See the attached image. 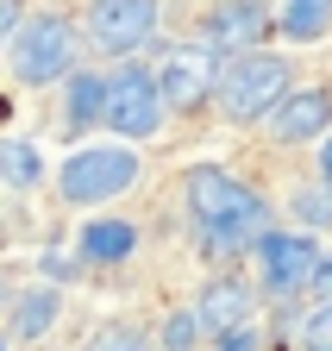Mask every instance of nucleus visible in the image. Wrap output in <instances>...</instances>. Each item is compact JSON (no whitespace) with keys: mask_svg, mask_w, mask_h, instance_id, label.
I'll return each mask as SVG.
<instances>
[{"mask_svg":"<svg viewBox=\"0 0 332 351\" xmlns=\"http://www.w3.org/2000/svg\"><path fill=\"white\" fill-rule=\"evenodd\" d=\"M188 213L194 226L207 232V245L214 251H238V245H257L270 232V201L251 195L238 182V176H226L220 163H194L188 169Z\"/></svg>","mask_w":332,"mask_h":351,"instance_id":"obj_1","label":"nucleus"},{"mask_svg":"<svg viewBox=\"0 0 332 351\" xmlns=\"http://www.w3.org/2000/svg\"><path fill=\"white\" fill-rule=\"evenodd\" d=\"M138 151L132 145H88V151H75L63 169H57V195L69 207H101L113 195H126L138 182Z\"/></svg>","mask_w":332,"mask_h":351,"instance_id":"obj_2","label":"nucleus"},{"mask_svg":"<svg viewBox=\"0 0 332 351\" xmlns=\"http://www.w3.org/2000/svg\"><path fill=\"white\" fill-rule=\"evenodd\" d=\"M288 69H295V63L264 57V51H244L238 63H226V69H220V113H226L232 125L264 119V113L288 95Z\"/></svg>","mask_w":332,"mask_h":351,"instance_id":"obj_3","label":"nucleus"},{"mask_svg":"<svg viewBox=\"0 0 332 351\" xmlns=\"http://www.w3.org/2000/svg\"><path fill=\"white\" fill-rule=\"evenodd\" d=\"M69 63H75V32H69L63 13H38V19L19 25V38H13V75H19L25 88L63 82Z\"/></svg>","mask_w":332,"mask_h":351,"instance_id":"obj_4","label":"nucleus"},{"mask_svg":"<svg viewBox=\"0 0 332 351\" xmlns=\"http://www.w3.org/2000/svg\"><path fill=\"white\" fill-rule=\"evenodd\" d=\"M163 113H170V101H163V82L151 69L126 63L119 75H107V113H101V125H113L119 138H157Z\"/></svg>","mask_w":332,"mask_h":351,"instance_id":"obj_5","label":"nucleus"},{"mask_svg":"<svg viewBox=\"0 0 332 351\" xmlns=\"http://www.w3.org/2000/svg\"><path fill=\"white\" fill-rule=\"evenodd\" d=\"M157 19H163L157 0H94L88 7V44L107 57H138L157 38Z\"/></svg>","mask_w":332,"mask_h":351,"instance_id":"obj_6","label":"nucleus"},{"mask_svg":"<svg viewBox=\"0 0 332 351\" xmlns=\"http://www.w3.org/2000/svg\"><path fill=\"white\" fill-rule=\"evenodd\" d=\"M157 82H163V101L176 113H194V107H207L220 95V51L214 44H176V51L163 57Z\"/></svg>","mask_w":332,"mask_h":351,"instance_id":"obj_7","label":"nucleus"},{"mask_svg":"<svg viewBox=\"0 0 332 351\" xmlns=\"http://www.w3.org/2000/svg\"><path fill=\"white\" fill-rule=\"evenodd\" d=\"M320 257H326V251H320L307 232H264V239H257V263H264V289H270V295L314 289Z\"/></svg>","mask_w":332,"mask_h":351,"instance_id":"obj_8","label":"nucleus"},{"mask_svg":"<svg viewBox=\"0 0 332 351\" xmlns=\"http://www.w3.org/2000/svg\"><path fill=\"white\" fill-rule=\"evenodd\" d=\"M270 25H276V13L264 7V0H214L207 19H201L214 51H257V44L270 38Z\"/></svg>","mask_w":332,"mask_h":351,"instance_id":"obj_9","label":"nucleus"},{"mask_svg":"<svg viewBox=\"0 0 332 351\" xmlns=\"http://www.w3.org/2000/svg\"><path fill=\"white\" fill-rule=\"evenodd\" d=\"M326 119H332V95L326 88H295V95H282L264 125L276 145H307V138H326Z\"/></svg>","mask_w":332,"mask_h":351,"instance_id":"obj_10","label":"nucleus"},{"mask_svg":"<svg viewBox=\"0 0 332 351\" xmlns=\"http://www.w3.org/2000/svg\"><path fill=\"white\" fill-rule=\"evenodd\" d=\"M201 326L207 332H232V326H251V289H244L238 276H220L201 289Z\"/></svg>","mask_w":332,"mask_h":351,"instance_id":"obj_11","label":"nucleus"},{"mask_svg":"<svg viewBox=\"0 0 332 351\" xmlns=\"http://www.w3.org/2000/svg\"><path fill=\"white\" fill-rule=\"evenodd\" d=\"M75 251H81V263H126L138 251V232L126 226V219H88Z\"/></svg>","mask_w":332,"mask_h":351,"instance_id":"obj_12","label":"nucleus"},{"mask_svg":"<svg viewBox=\"0 0 332 351\" xmlns=\"http://www.w3.org/2000/svg\"><path fill=\"white\" fill-rule=\"evenodd\" d=\"M57 314H63V295L44 282V289H25L19 295V307H13V339H44L51 326H57Z\"/></svg>","mask_w":332,"mask_h":351,"instance_id":"obj_13","label":"nucleus"},{"mask_svg":"<svg viewBox=\"0 0 332 351\" xmlns=\"http://www.w3.org/2000/svg\"><path fill=\"white\" fill-rule=\"evenodd\" d=\"M101 113H107V82H101V75H75V82H69V101H63L69 132L101 125Z\"/></svg>","mask_w":332,"mask_h":351,"instance_id":"obj_14","label":"nucleus"},{"mask_svg":"<svg viewBox=\"0 0 332 351\" xmlns=\"http://www.w3.org/2000/svg\"><path fill=\"white\" fill-rule=\"evenodd\" d=\"M276 25L295 38V44H314V38H326V25H332V0H288Z\"/></svg>","mask_w":332,"mask_h":351,"instance_id":"obj_15","label":"nucleus"},{"mask_svg":"<svg viewBox=\"0 0 332 351\" xmlns=\"http://www.w3.org/2000/svg\"><path fill=\"white\" fill-rule=\"evenodd\" d=\"M0 182L7 189H38L44 182V157L31 145H19V138H0Z\"/></svg>","mask_w":332,"mask_h":351,"instance_id":"obj_16","label":"nucleus"},{"mask_svg":"<svg viewBox=\"0 0 332 351\" xmlns=\"http://www.w3.org/2000/svg\"><path fill=\"white\" fill-rule=\"evenodd\" d=\"M201 332H207V326H201V307H176V314L163 320L157 345H163V351H194V345H201Z\"/></svg>","mask_w":332,"mask_h":351,"instance_id":"obj_17","label":"nucleus"},{"mask_svg":"<svg viewBox=\"0 0 332 351\" xmlns=\"http://www.w3.org/2000/svg\"><path fill=\"white\" fill-rule=\"evenodd\" d=\"M301 351H332V301H320L301 320Z\"/></svg>","mask_w":332,"mask_h":351,"instance_id":"obj_18","label":"nucleus"},{"mask_svg":"<svg viewBox=\"0 0 332 351\" xmlns=\"http://www.w3.org/2000/svg\"><path fill=\"white\" fill-rule=\"evenodd\" d=\"M295 213H301V219H314V226H326V219H332V182L301 189V195H295Z\"/></svg>","mask_w":332,"mask_h":351,"instance_id":"obj_19","label":"nucleus"},{"mask_svg":"<svg viewBox=\"0 0 332 351\" xmlns=\"http://www.w3.org/2000/svg\"><path fill=\"white\" fill-rule=\"evenodd\" d=\"M94 351H151V345H144L132 326H107V332L94 339Z\"/></svg>","mask_w":332,"mask_h":351,"instance_id":"obj_20","label":"nucleus"},{"mask_svg":"<svg viewBox=\"0 0 332 351\" xmlns=\"http://www.w3.org/2000/svg\"><path fill=\"white\" fill-rule=\"evenodd\" d=\"M19 25H25V7H19V0H0V51L19 38Z\"/></svg>","mask_w":332,"mask_h":351,"instance_id":"obj_21","label":"nucleus"},{"mask_svg":"<svg viewBox=\"0 0 332 351\" xmlns=\"http://www.w3.org/2000/svg\"><path fill=\"white\" fill-rule=\"evenodd\" d=\"M314 289H320V301H332V251L320 257V276H314Z\"/></svg>","mask_w":332,"mask_h":351,"instance_id":"obj_22","label":"nucleus"},{"mask_svg":"<svg viewBox=\"0 0 332 351\" xmlns=\"http://www.w3.org/2000/svg\"><path fill=\"white\" fill-rule=\"evenodd\" d=\"M320 182H332V132H326V145H320Z\"/></svg>","mask_w":332,"mask_h":351,"instance_id":"obj_23","label":"nucleus"},{"mask_svg":"<svg viewBox=\"0 0 332 351\" xmlns=\"http://www.w3.org/2000/svg\"><path fill=\"white\" fill-rule=\"evenodd\" d=\"M0 351H7V345H0Z\"/></svg>","mask_w":332,"mask_h":351,"instance_id":"obj_24","label":"nucleus"}]
</instances>
